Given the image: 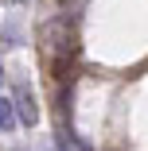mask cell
<instances>
[{"mask_svg": "<svg viewBox=\"0 0 148 151\" xmlns=\"http://www.w3.org/2000/svg\"><path fill=\"white\" fill-rule=\"evenodd\" d=\"M16 116H20V124L23 128H35V120H39V109H35V97H31V89H27V81L16 85Z\"/></svg>", "mask_w": 148, "mask_h": 151, "instance_id": "1", "label": "cell"}, {"mask_svg": "<svg viewBox=\"0 0 148 151\" xmlns=\"http://www.w3.org/2000/svg\"><path fill=\"white\" fill-rule=\"evenodd\" d=\"M20 128V116H16V105L8 101V97H0V132L4 136H12Z\"/></svg>", "mask_w": 148, "mask_h": 151, "instance_id": "2", "label": "cell"}, {"mask_svg": "<svg viewBox=\"0 0 148 151\" xmlns=\"http://www.w3.org/2000/svg\"><path fill=\"white\" fill-rule=\"evenodd\" d=\"M4 47H20V27H16V23L4 27Z\"/></svg>", "mask_w": 148, "mask_h": 151, "instance_id": "3", "label": "cell"}, {"mask_svg": "<svg viewBox=\"0 0 148 151\" xmlns=\"http://www.w3.org/2000/svg\"><path fill=\"white\" fill-rule=\"evenodd\" d=\"M0 85H4V66H0Z\"/></svg>", "mask_w": 148, "mask_h": 151, "instance_id": "4", "label": "cell"}]
</instances>
